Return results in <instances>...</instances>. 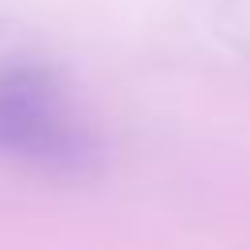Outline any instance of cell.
Wrapping results in <instances>:
<instances>
[{
  "instance_id": "cell-1",
  "label": "cell",
  "mask_w": 250,
  "mask_h": 250,
  "mask_svg": "<svg viewBox=\"0 0 250 250\" xmlns=\"http://www.w3.org/2000/svg\"><path fill=\"white\" fill-rule=\"evenodd\" d=\"M0 156L39 172L82 176L98 160V141L43 70L0 74Z\"/></svg>"
}]
</instances>
